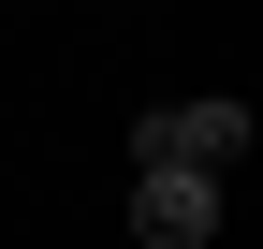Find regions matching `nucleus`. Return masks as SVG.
Wrapping results in <instances>:
<instances>
[{"label": "nucleus", "mask_w": 263, "mask_h": 249, "mask_svg": "<svg viewBox=\"0 0 263 249\" xmlns=\"http://www.w3.org/2000/svg\"><path fill=\"white\" fill-rule=\"evenodd\" d=\"M249 147V103L234 88H190V103H146L132 117V176H219Z\"/></svg>", "instance_id": "obj_1"}, {"label": "nucleus", "mask_w": 263, "mask_h": 249, "mask_svg": "<svg viewBox=\"0 0 263 249\" xmlns=\"http://www.w3.org/2000/svg\"><path fill=\"white\" fill-rule=\"evenodd\" d=\"M132 235L146 249H205L219 235V176H132Z\"/></svg>", "instance_id": "obj_2"}]
</instances>
